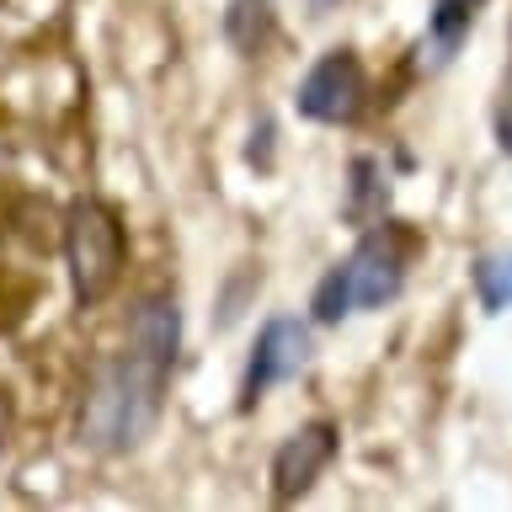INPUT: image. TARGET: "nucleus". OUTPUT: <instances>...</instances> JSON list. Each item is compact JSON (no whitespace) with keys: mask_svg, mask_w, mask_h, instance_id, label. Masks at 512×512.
Masks as SVG:
<instances>
[{"mask_svg":"<svg viewBox=\"0 0 512 512\" xmlns=\"http://www.w3.org/2000/svg\"><path fill=\"white\" fill-rule=\"evenodd\" d=\"M64 262H70V288L80 310H96L123 283L128 230L107 198H75L64 208Z\"/></svg>","mask_w":512,"mask_h":512,"instance_id":"nucleus-2","label":"nucleus"},{"mask_svg":"<svg viewBox=\"0 0 512 512\" xmlns=\"http://www.w3.org/2000/svg\"><path fill=\"white\" fill-rule=\"evenodd\" d=\"M315 6H331V0H315Z\"/></svg>","mask_w":512,"mask_h":512,"instance_id":"nucleus-13","label":"nucleus"},{"mask_svg":"<svg viewBox=\"0 0 512 512\" xmlns=\"http://www.w3.org/2000/svg\"><path fill=\"white\" fill-rule=\"evenodd\" d=\"M304 363H310V331L288 315H272L262 326V336H256V347H251L246 379H240V411H251L272 384H288Z\"/></svg>","mask_w":512,"mask_h":512,"instance_id":"nucleus-6","label":"nucleus"},{"mask_svg":"<svg viewBox=\"0 0 512 512\" xmlns=\"http://www.w3.org/2000/svg\"><path fill=\"white\" fill-rule=\"evenodd\" d=\"M336 448H342V432H336V422H326V416H315V422L288 432L278 443V454H272V502L278 507L299 502V496L331 470Z\"/></svg>","mask_w":512,"mask_h":512,"instance_id":"nucleus-5","label":"nucleus"},{"mask_svg":"<svg viewBox=\"0 0 512 512\" xmlns=\"http://www.w3.org/2000/svg\"><path fill=\"white\" fill-rule=\"evenodd\" d=\"M176 352H182V304L176 294H144L128 315V342L118 347V358H107L96 368L86 400H80V443L91 454H134L144 438L160 427L166 411V390L176 374Z\"/></svg>","mask_w":512,"mask_h":512,"instance_id":"nucleus-1","label":"nucleus"},{"mask_svg":"<svg viewBox=\"0 0 512 512\" xmlns=\"http://www.w3.org/2000/svg\"><path fill=\"white\" fill-rule=\"evenodd\" d=\"M384 203H390V176L374 155H358L352 160V192H347V214L358 224H374L384 219Z\"/></svg>","mask_w":512,"mask_h":512,"instance_id":"nucleus-8","label":"nucleus"},{"mask_svg":"<svg viewBox=\"0 0 512 512\" xmlns=\"http://www.w3.org/2000/svg\"><path fill=\"white\" fill-rule=\"evenodd\" d=\"M224 27H230V43L240 48V54H256V48L267 43V32H272V0H235Z\"/></svg>","mask_w":512,"mask_h":512,"instance_id":"nucleus-9","label":"nucleus"},{"mask_svg":"<svg viewBox=\"0 0 512 512\" xmlns=\"http://www.w3.org/2000/svg\"><path fill=\"white\" fill-rule=\"evenodd\" d=\"M480 11H486V0H432L422 54H432V64H448V59L459 54V43L475 32Z\"/></svg>","mask_w":512,"mask_h":512,"instance_id":"nucleus-7","label":"nucleus"},{"mask_svg":"<svg viewBox=\"0 0 512 512\" xmlns=\"http://www.w3.org/2000/svg\"><path fill=\"white\" fill-rule=\"evenodd\" d=\"M496 144H502V155H512V96L496 107Z\"/></svg>","mask_w":512,"mask_h":512,"instance_id":"nucleus-12","label":"nucleus"},{"mask_svg":"<svg viewBox=\"0 0 512 512\" xmlns=\"http://www.w3.org/2000/svg\"><path fill=\"white\" fill-rule=\"evenodd\" d=\"M475 288H480V304L496 315L512 304V256H486L475 262Z\"/></svg>","mask_w":512,"mask_h":512,"instance_id":"nucleus-10","label":"nucleus"},{"mask_svg":"<svg viewBox=\"0 0 512 512\" xmlns=\"http://www.w3.org/2000/svg\"><path fill=\"white\" fill-rule=\"evenodd\" d=\"M310 310H315L320 326H336L342 315H352V288H347V267H342V262H336V267L326 272V278H320Z\"/></svg>","mask_w":512,"mask_h":512,"instance_id":"nucleus-11","label":"nucleus"},{"mask_svg":"<svg viewBox=\"0 0 512 512\" xmlns=\"http://www.w3.org/2000/svg\"><path fill=\"white\" fill-rule=\"evenodd\" d=\"M406 262H411V235L400 224H374L358 251L347 256V288H352V310H384L400 288H406Z\"/></svg>","mask_w":512,"mask_h":512,"instance_id":"nucleus-4","label":"nucleus"},{"mask_svg":"<svg viewBox=\"0 0 512 512\" xmlns=\"http://www.w3.org/2000/svg\"><path fill=\"white\" fill-rule=\"evenodd\" d=\"M299 118L326 123V128H347L368 112V70L352 48H331L310 64V75L299 80L294 91Z\"/></svg>","mask_w":512,"mask_h":512,"instance_id":"nucleus-3","label":"nucleus"}]
</instances>
